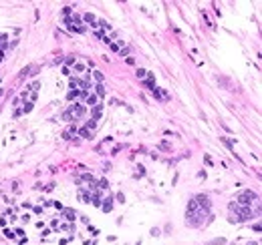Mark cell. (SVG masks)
Wrapping results in <instances>:
<instances>
[{"label": "cell", "instance_id": "5b68a950", "mask_svg": "<svg viewBox=\"0 0 262 245\" xmlns=\"http://www.w3.org/2000/svg\"><path fill=\"white\" fill-rule=\"evenodd\" d=\"M85 105H89L91 109H93V106H97V94H95V93H89L87 97H85Z\"/></svg>", "mask_w": 262, "mask_h": 245}, {"label": "cell", "instance_id": "9a60e30c", "mask_svg": "<svg viewBox=\"0 0 262 245\" xmlns=\"http://www.w3.org/2000/svg\"><path fill=\"white\" fill-rule=\"evenodd\" d=\"M0 60H4V50L0 48Z\"/></svg>", "mask_w": 262, "mask_h": 245}, {"label": "cell", "instance_id": "4fadbf2b", "mask_svg": "<svg viewBox=\"0 0 262 245\" xmlns=\"http://www.w3.org/2000/svg\"><path fill=\"white\" fill-rule=\"evenodd\" d=\"M83 18L87 20V22H95V20H97V18H95V16H93V14H91V12H89V14H85Z\"/></svg>", "mask_w": 262, "mask_h": 245}, {"label": "cell", "instance_id": "9c48e42d", "mask_svg": "<svg viewBox=\"0 0 262 245\" xmlns=\"http://www.w3.org/2000/svg\"><path fill=\"white\" fill-rule=\"evenodd\" d=\"M95 88H97V91H95V94H97V99H99V97L103 99V97H105V86H103V85L99 82V85L95 86Z\"/></svg>", "mask_w": 262, "mask_h": 245}, {"label": "cell", "instance_id": "7a4b0ae2", "mask_svg": "<svg viewBox=\"0 0 262 245\" xmlns=\"http://www.w3.org/2000/svg\"><path fill=\"white\" fill-rule=\"evenodd\" d=\"M85 113H87L85 105H77V103H75V105H71L67 111L63 113V119L65 121H77V119H83Z\"/></svg>", "mask_w": 262, "mask_h": 245}, {"label": "cell", "instance_id": "52a82bcc", "mask_svg": "<svg viewBox=\"0 0 262 245\" xmlns=\"http://www.w3.org/2000/svg\"><path fill=\"white\" fill-rule=\"evenodd\" d=\"M75 133H77V127H73V125H71V127L67 129V131L63 133V137H65V139H73V135H75Z\"/></svg>", "mask_w": 262, "mask_h": 245}, {"label": "cell", "instance_id": "ba28073f", "mask_svg": "<svg viewBox=\"0 0 262 245\" xmlns=\"http://www.w3.org/2000/svg\"><path fill=\"white\" fill-rule=\"evenodd\" d=\"M101 111H103V106H101V105L93 106V111H91V115H93V121H97V119L101 117Z\"/></svg>", "mask_w": 262, "mask_h": 245}, {"label": "cell", "instance_id": "8fae6325", "mask_svg": "<svg viewBox=\"0 0 262 245\" xmlns=\"http://www.w3.org/2000/svg\"><path fill=\"white\" fill-rule=\"evenodd\" d=\"M145 76H147V70H143V68H137V79L145 80Z\"/></svg>", "mask_w": 262, "mask_h": 245}, {"label": "cell", "instance_id": "8992f818", "mask_svg": "<svg viewBox=\"0 0 262 245\" xmlns=\"http://www.w3.org/2000/svg\"><path fill=\"white\" fill-rule=\"evenodd\" d=\"M103 201H105V203L101 205V209H103V211H105V213H109V211H111V209H113V203H111V197H109V195H107V197L103 199Z\"/></svg>", "mask_w": 262, "mask_h": 245}, {"label": "cell", "instance_id": "30bf717a", "mask_svg": "<svg viewBox=\"0 0 262 245\" xmlns=\"http://www.w3.org/2000/svg\"><path fill=\"white\" fill-rule=\"evenodd\" d=\"M65 217H67L69 221H75V211H71V209H65Z\"/></svg>", "mask_w": 262, "mask_h": 245}, {"label": "cell", "instance_id": "7c38bea8", "mask_svg": "<svg viewBox=\"0 0 262 245\" xmlns=\"http://www.w3.org/2000/svg\"><path fill=\"white\" fill-rule=\"evenodd\" d=\"M81 135H83V137H87V139H93V137H91V135H93V133H91V131H87V129H81Z\"/></svg>", "mask_w": 262, "mask_h": 245}, {"label": "cell", "instance_id": "277c9868", "mask_svg": "<svg viewBox=\"0 0 262 245\" xmlns=\"http://www.w3.org/2000/svg\"><path fill=\"white\" fill-rule=\"evenodd\" d=\"M65 24L69 26V30H75V32H79V34L85 32V26L81 24V20H79L77 14H75V16H67V18H65Z\"/></svg>", "mask_w": 262, "mask_h": 245}, {"label": "cell", "instance_id": "5bb4252c", "mask_svg": "<svg viewBox=\"0 0 262 245\" xmlns=\"http://www.w3.org/2000/svg\"><path fill=\"white\" fill-rule=\"evenodd\" d=\"M95 79L99 80V82H103V74H101V73H99V70H95Z\"/></svg>", "mask_w": 262, "mask_h": 245}, {"label": "cell", "instance_id": "3957f363", "mask_svg": "<svg viewBox=\"0 0 262 245\" xmlns=\"http://www.w3.org/2000/svg\"><path fill=\"white\" fill-rule=\"evenodd\" d=\"M252 201H258V195H256V193H252V191L240 193V195H238V199H236V203H238V205H242V207H250V205H252Z\"/></svg>", "mask_w": 262, "mask_h": 245}, {"label": "cell", "instance_id": "6da1fadb", "mask_svg": "<svg viewBox=\"0 0 262 245\" xmlns=\"http://www.w3.org/2000/svg\"><path fill=\"white\" fill-rule=\"evenodd\" d=\"M252 219V209L250 207H242L238 203H230V221H248Z\"/></svg>", "mask_w": 262, "mask_h": 245}]
</instances>
